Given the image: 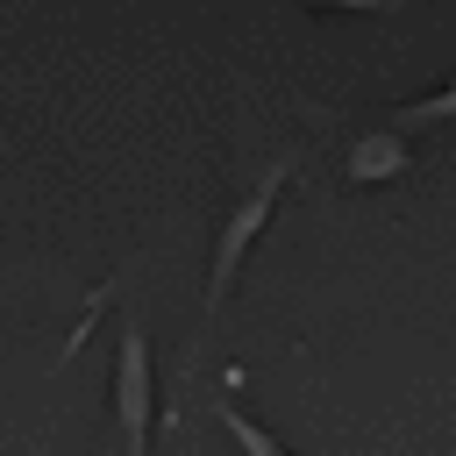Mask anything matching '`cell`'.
Listing matches in <instances>:
<instances>
[{
	"label": "cell",
	"mask_w": 456,
	"mask_h": 456,
	"mask_svg": "<svg viewBox=\"0 0 456 456\" xmlns=\"http://www.w3.org/2000/svg\"><path fill=\"white\" fill-rule=\"evenodd\" d=\"M292 171H299V150H285L271 171H256V178L235 192L228 221H221V235H214V256H207V292H200V342L214 335V321H221V306H228V285H235V271H242L249 242L271 228V214H278V200H285Z\"/></svg>",
	"instance_id": "obj_1"
},
{
	"label": "cell",
	"mask_w": 456,
	"mask_h": 456,
	"mask_svg": "<svg viewBox=\"0 0 456 456\" xmlns=\"http://www.w3.org/2000/svg\"><path fill=\"white\" fill-rule=\"evenodd\" d=\"M150 428H157V363H150L142 321L121 314V335H114V449L150 456Z\"/></svg>",
	"instance_id": "obj_2"
},
{
	"label": "cell",
	"mask_w": 456,
	"mask_h": 456,
	"mask_svg": "<svg viewBox=\"0 0 456 456\" xmlns=\"http://www.w3.org/2000/svg\"><path fill=\"white\" fill-rule=\"evenodd\" d=\"M406 164H413V150H406V135H399L392 121L349 135V150H342V178H349V185H385V178H399Z\"/></svg>",
	"instance_id": "obj_3"
},
{
	"label": "cell",
	"mask_w": 456,
	"mask_h": 456,
	"mask_svg": "<svg viewBox=\"0 0 456 456\" xmlns=\"http://www.w3.org/2000/svg\"><path fill=\"white\" fill-rule=\"evenodd\" d=\"M214 420L228 428V442H235L242 456H292V449H285V442H278L271 428H256V420H249V413H242L235 399H214Z\"/></svg>",
	"instance_id": "obj_4"
},
{
	"label": "cell",
	"mask_w": 456,
	"mask_h": 456,
	"mask_svg": "<svg viewBox=\"0 0 456 456\" xmlns=\"http://www.w3.org/2000/svg\"><path fill=\"white\" fill-rule=\"evenodd\" d=\"M442 121H456V78H449V86H435L428 100H413V107H399V114H392V128H399V135H420V128H442Z\"/></svg>",
	"instance_id": "obj_5"
},
{
	"label": "cell",
	"mask_w": 456,
	"mask_h": 456,
	"mask_svg": "<svg viewBox=\"0 0 456 456\" xmlns=\"http://www.w3.org/2000/svg\"><path fill=\"white\" fill-rule=\"evenodd\" d=\"M306 7H342V14H392V0H306Z\"/></svg>",
	"instance_id": "obj_6"
},
{
	"label": "cell",
	"mask_w": 456,
	"mask_h": 456,
	"mask_svg": "<svg viewBox=\"0 0 456 456\" xmlns=\"http://www.w3.org/2000/svg\"><path fill=\"white\" fill-rule=\"evenodd\" d=\"M28 456H36V449H28Z\"/></svg>",
	"instance_id": "obj_7"
},
{
	"label": "cell",
	"mask_w": 456,
	"mask_h": 456,
	"mask_svg": "<svg viewBox=\"0 0 456 456\" xmlns=\"http://www.w3.org/2000/svg\"><path fill=\"white\" fill-rule=\"evenodd\" d=\"M114 456H121V449H114Z\"/></svg>",
	"instance_id": "obj_8"
}]
</instances>
